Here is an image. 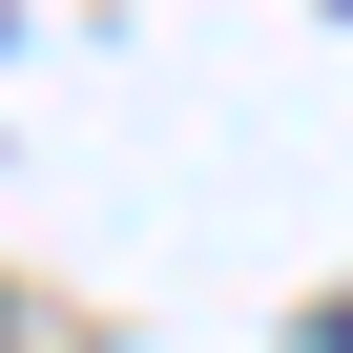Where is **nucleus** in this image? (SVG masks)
<instances>
[{"label": "nucleus", "mask_w": 353, "mask_h": 353, "mask_svg": "<svg viewBox=\"0 0 353 353\" xmlns=\"http://www.w3.org/2000/svg\"><path fill=\"white\" fill-rule=\"evenodd\" d=\"M332 353H353V312H332Z\"/></svg>", "instance_id": "1"}]
</instances>
